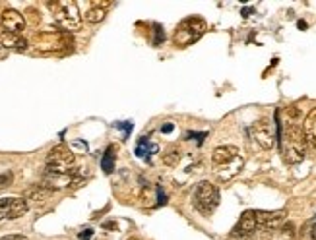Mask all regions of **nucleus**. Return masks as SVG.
Segmentation results:
<instances>
[{"label": "nucleus", "mask_w": 316, "mask_h": 240, "mask_svg": "<svg viewBox=\"0 0 316 240\" xmlns=\"http://www.w3.org/2000/svg\"><path fill=\"white\" fill-rule=\"evenodd\" d=\"M256 229H258L256 211H245V213L241 215L239 223L235 225V229H233L231 235L237 237V239H248V237H252V235L256 233Z\"/></svg>", "instance_id": "1a4fd4ad"}, {"label": "nucleus", "mask_w": 316, "mask_h": 240, "mask_svg": "<svg viewBox=\"0 0 316 240\" xmlns=\"http://www.w3.org/2000/svg\"><path fill=\"white\" fill-rule=\"evenodd\" d=\"M27 209H29V203H27L25 197H14V199H12V205H10V209H8L6 219H10V221L20 219L22 215L27 213Z\"/></svg>", "instance_id": "dca6fc26"}, {"label": "nucleus", "mask_w": 316, "mask_h": 240, "mask_svg": "<svg viewBox=\"0 0 316 240\" xmlns=\"http://www.w3.org/2000/svg\"><path fill=\"white\" fill-rule=\"evenodd\" d=\"M181 159H182V151L177 145L163 153V165H167V167H177L181 163Z\"/></svg>", "instance_id": "6ab92c4d"}, {"label": "nucleus", "mask_w": 316, "mask_h": 240, "mask_svg": "<svg viewBox=\"0 0 316 240\" xmlns=\"http://www.w3.org/2000/svg\"><path fill=\"white\" fill-rule=\"evenodd\" d=\"M250 134H252L254 142L260 145V147H264V149H271V147L275 145L277 132H275V128H273V124H271L270 118H260V120H256V122L252 124V128H250Z\"/></svg>", "instance_id": "0eeeda50"}, {"label": "nucleus", "mask_w": 316, "mask_h": 240, "mask_svg": "<svg viewBox=\"0 0 316 240\" xmlns=\"http://www.w3.org/2000/svg\"><path fill=\"white\" fill-rule=\"evenodd\" d=\"M309 229H311V231H309V233H311V240H316V223L315 225H311Z\"/></svg>", "instance_id": "bb28decb"}, {"label": "nucleus", "mask_w": 316, "mask_h": 240, "mask_svg": "<svg viewBox=\"0 0 316 240\" xmlns=\"http://www.w3.org/2000/svg\"><path fill=\"white\" fill-rule=\"evenodd\" d=\"M12 182H14V175H12V171L0 173V190H4V188H8V186H12Z\"/></svg>", "instance_id": "4be33fe9"}, {"label": "nucleus", "mask_w": 316, "mask_h": 240, "mask_svg": "<svg viewBox=\"0 0 316 240\" xmlns=\"http://www.w3.org/2000/svg\"><path fill=\"white\" fill-rule=\"evenodd\" d=\"M0 240H27V237H23V235H6V237H0Z\"/></svg>", "instance_id": "393cba45"}, {"label": "nucleus", "mask_w": 316, "mask_h": 240, "mask_svg": "<svg viewBox=\"0 0 316 240\" xmlns=\"http://www.w3.org/2000/svg\"><path fill=\"white\" fill-rule=\"evenodd\" d=\"M194 207L202 213V215H211L215 211V207L219 205V190L215 184H211L208 180L200 182L196 186V192H194Z\"/></svg>", "instance_id": "20e7f679"}, {"label": "nucleus", "mask_w": 316, "mask_h": 240, "mask_svg": "<svg viewBox=\"0 0 316 240\" xmlns=\"http://www.w3.org/2000/svg\"><path fill=\"white\" fill-rule=\"evenodd\" d=\"M239 147L237 145H219L211 151V163L215 167H223V165H229L233 163L237 157H239Z\"/></svg>", "instance_id": "9b49d317"}, {"label": "nucleus", "mask_w": 316, "mask_h": 240, "mask_svg": "<svg viewBox=\"0 0 316 240\" xmlns=\"http://www.w3.org/2000/svg\"><path fill=\"white\" fill-rule=\"evenodd\" d=\"M285 116H287V122H297L299 120V116H301V110H299V107H287L285 109Z\"/></svg>", "instance_id": "412c9836"}, {"label": "nucleus", "mask_w": 316, "mask_h": 240, "mask_svg": "<svg viewBox=\"0 0 316 240\" xmlns=\"http://www.w3.org/2000/svg\"><path fill=\"white\" fill-rule=\"evenodd\" d=\"M243 165H245V159L239 155L233 163H229V165H223V167H219L217 169V176L221 178V180H231L233 176H237L239 173H241V169H243Z\"/></svg>", "instance_id": "4468645a"}, {"label": "nucleus", "mask_w": 316, "mask_h": 240, "mask_svg": "<svg viewBox=\"0 0 316 240\" xmlns=\"http://www.w3.org/2000/svg\"><path fill=\"white\" fill-rule=\"evenodd\" d=\"M303 134H305V140L307 145L316 147V107L305 116V122H303Z\"/></svg>", "instance_id": "ddd939ff"}, {"label": "nucleus", "mask_w": 316, "mask_h": 240, "mask_svg": "<svg viewBox=\"0 0 316 240\" xmlns=\"http://www.w3.org/2000/svg\"><path fill=\"white\" fill-rule=\"evenodd\" d=\"M114 163H116V147L109 145L103 153V159H101V169L105 171V175H111L114 171Z\"/></svg>", "instance_id": "a211bd4d"}, {"label": "nucleus", "mask_w": 316, "mask_h": 240, "mask_svg": "<svg viewBox=\"0 0 316 240\" xmlns=\"http://www.w3.org/2000/svg\"><path fill=\"white\" fill-rule=\"evenodd\" d=\"M74 45V39L66 33V31H45L35 35V48L41 52H56V50H64Z\"/></svg>", "instance_id": "39448f33"}, {"label": "nucleus", "mask_w": 316, "mask_h": 240, "mask_svg": "<svg viewBox=\"0 0 316 240\" xmlns=\"http://www.w3.org/2000/svg\"><path fill=\"white\" fill-rule=\"evenodd\" d=\"M109 6L107 2H93V6L84 14V20L88 22V23H101L103 20H105V8Z\"/></svg>", "instance_id": "2eb2a0df"}, {"label": "nucleus", "mask_w": 316, "mask_h": 240, "mask_svg": "<svg viewBox=\"0 0 316 240\" xmlns=\"http://www.w3.org/2000/svg\"><path fill=\"white\" fill-rule=\"evenodd\" d=\"M297 237V229L295 225L289 221V223H283V227L279 229V240H295Z\"/></svg>", "instance_id": "aec40b11"}, {"label": "nucleus", "mask_w": 316, "mask_h": 240, "mask_svg": "<svg viewBox=\"0 0 316 240\" xmlns=\"http://www.w3.org/2000/svg\"><path fill=\"white\" fill-rule=\"evenodd\" d=\"M208 29V23L198 18V16H190L186 20H182L177 29H175V35H173V43L179 48H186L190 45H194Z\"/></svg>", "instance_id": "7ed1b4c3"}, {"label": "nucleus", "mask_w": 316, "mask_h": 240, "mask_svg": "<svg viewBox=\"0 0 316 240\" xmlns=\"http://www.w3.org/2000/svg\"><path fill=\"white\" fill-rule=\"evenodd\" d=\"M12 199H14V197H2V199H0V221L6 219L8 209H10V205H12Z\"/></svg>", "instance_id": "5701e85b"}, {"label": "nucleus", "mask_w": 316, "mask_h": 240, "mask_svg": "<svg viewBox=\"0 0 316 240\" xmlns=\"http://www.w3.org/2000/svg\"><path fill=\"white\" fill-rule=\"evenodd\" d=\"M299 27H301V29H307V22L301 20V22H299Z\"/></svg>", "instance_id": "c85d7f7f"}, {"label": "nucleus", "mask_w": 316, "mask_h": 240, "mask_svg": "<svg viewBox=\"0 0 316 240\" xmlns=\"http://www.w3.org/2000/svg\"><path fill=\"white\" fill-rule=\"evenodd\" d=\"M116 227H118V225H116L114 221H107V223H103V229H105V231H116Z\"/></svg>", "instance_id": "a878e982"}, {"label": "nucleus", "mask_w": 316, "mask_h": 240, "mask_svg": "<svg viewBox=\"0 0 316 240\" xmlns=\"http://www.w3.org/2000/svg\"><path fill=\"white\" fill-rule=\"evenodd\" d=\"M256 223L262 231H277L285 223V211H256Z\"/></svg>", "instance_id": "9d476101"}, {"label": "nucleus", "mask_w": 316, "mask_h": 240, "mask_svg": "<svg viewBox=\"0 0 316 240\" xmlns=\"http://www.w3.org/2000/svg\"><path fill=\"white\" fill-rule=\"evenodd\" d=\"M25 25H27V22H25L23 14H20L18 10H12V8L2 10V14H0V27H4L6 31H12V33L22 35V31L25 29Z\"/></svg>", "instance_id": "6e6552de"}, {"label": "nucleus", "mask_w": 316, "mask_h": 240, "mask_svg": "<svg viewBox=\"0 0 316 240\" xmlns=\"http://www.w3.org/2000/svg\"><path fill=\"white\" fill-rule=\"evenodd\" d=\"M0 45L4 48H12V50H25L27 48V39L18 35V33H12V31H6L4 27H0Z\"/></svg>", "instance_id": "f8f14e48"}, {"label": "nucleus", "mask_w": 316, "mask_h": 240, "mask_svg": "<svg viewBox=\"0 0 316 240\" xmlns=\"http://www.w3.org/2000/svg\"><path fill=\"white\" fill-rule=\"evenodd\" d=\"M91 237H93V231H91V229H86V231H82V233L78 235V239L80 240H91Z\"/></svg>", "instance_id": "b1692460"}, {"label": "nucleus", "mask_w": 316, "mask_h": 240, "mask_svg": "<svg viewBox=\"0 0 316 240\" xmlns=\"http://www.w3.org/2000/svg\"><path fill=\"white\" fill-rule=\"evenodd\" d=\"M76 161V155L74 151H70L66 145H56L49 151L47 155V171H53V173H70L72 171V165Z\"/></svg>", "instance_id": "423d86ee"}, {"label": "nucleus", "mask_w": 316, "mask_h": 240, "mask_svg": "<svg viewBox=\"0 0 316 240\" xmlns=\"http://www.w3.org/2000/svg\"><path fill=\"white\" fill-rule=\"evenodd\" d=\"M279 142H281V151L283 157L289 165H297L305 159L307 155V140L303 134V126H299L297 122H287L281 128L279 134Z\"/></svg>", "instance_id": "f257e3e1"}, {"label": "nucleus", "mask_w": 316, "mask_h": 240, "mask_svg": "<svg viewBox=\"0 0 316 240\" xmlns=\"http://www.w3.org/2000/svg\"><path fill=\"white\" fill-rule=\"evenodd\" d=\"M173 130V124H167V126H163V132H171Z\"/></svg>", "instance_id": "cd10ccee"}, {"label": "nucleus", "mask_w": 316, "mask_h": 240, "mask_svg": "<svg viewBox=\"0 0 316 240\" xmlns=\"http://www.w3.org/2000/svg\"><path fill=\"white\" fill-rule=\"evenodd\" d=\"M53 194H54V190L47 188V186H43V184H37V186L29 188V190L25 192V197H27V199H31V201H35V203H43V201H47Z\"/></svg>", "instance_id": "f3484780"}, {"label": "nucleus", "mask_w": 316, "mask_h": 240, "mask_svg": "<svg viewBox=\"0 0 316 240\" xmlns=\"http://www.w3.org/2000/svg\"><path fill=\"white\" fill-rule=\"evenodd\" d=\"M47 6L53 10L54 22L60 29L68 31H78L82 27V16L78 10V4L74 0H56L47 2Z\"/></svg>", "instance_id": "f03ea898"}]
</instances>
